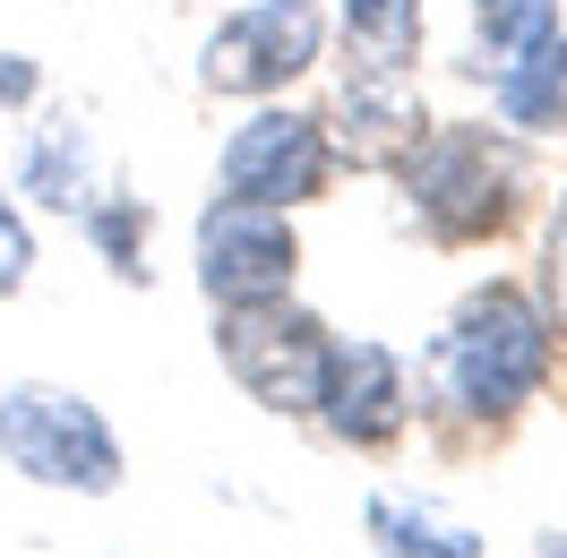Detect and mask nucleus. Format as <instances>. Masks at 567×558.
<instances>
[{"label": "nucleus", "mask_w": 567, "mask_h": 558, "mask_svg": "<svg viewBox=\"0 0 567 558\" xmlns=\"http://www.w3.org/2000/svg\"><path fill=\"white\" fill-rule=\"evenodd\" d=\"M0 464L27 473L35 489H70V498H112L121 473H130L121 430L104 421V404L61 386V379L0 386Z\"/></svg>", "instance_id": "7ed1b4c3"}, {"label": "nucleus", "mask_w": 567, "mask_h": 558, "mask_svg": "<svg viewBox=\"0 0 567 558\" xmlns=\"http://www.w3.org/2000/svg\"><path fill=\"white\" fill-rule=\"evenodd\" d=\"M327 352H336L327 318L301 310L292 292H276V301H241V310L215 318V361L233 370V386H241L258 413H284V421L319 413Z\"/></svg>", "instance_id": "20e7f679"}, {"label": "nucleus", "mask_w": 567, "mask_h": 558, "mask_svg": "<svg viewBox=\"0 0 567 558\" xmlns=\"http://www.w3.org/2000/svg\"><path fill=\"white\" fill-rule=\"evenodd\" d=\"M413 224L447 249L498 241L516 215H525V146L491 130V121H439L395 155Z\"/></svg>", "instance_id": "f03ea898"}, {"label": "nucleus", "mask_w": 567, "mask_h": 558, "mask_svg": "<svg viewBox=\"0 0 567 558\" xmlns=\"http://www.w3.org/2000/svg\"><path fill=\"white\" fill-rule=\"evenodd\" d=\"M336 35H344L353 78H413L430 18H422V0H344L336 9Z\"/></svg>", "instance_id": "f8f14e48"}, {"label": "nucleus", "mask_w": 567, "mask_h": 558, "mask_svg": "<svg viewBox=\"0 0 567 558\" xmlns=\"http://www.w3.org/2000/svg\"><path fill=\"white\" fill-rule=\"evenodd\" d=\"M18 189H27V198H43V207H61V215H78L86 198H95L86 130H78V121H43V130H27V164H18Z\"/></svg>", "instance_id": "ddd939ff"}, {"label": "nucleus", "mask_w": 567, "mask_h": 558, "mask_svg": "<svg viewBox=\"0 0 567 558\" xmlns=\"http://www.w3.org/2000/svg\"><path fill=\"white\" fill-rule=\"evenodd\" d=\"M336 173V146H327V121L319 112H284V104H258L224 138L215 155V198H241V207H310Z\"/></svg>", "instance_id": "423d86ee"}, {"label": "nucleus", "mask_w": 567, "mask_h": 558, "mask_svg": "<svg viewBox=\"0 0 567 558\" xmlns=\"http://www.w3.org/2000/svg\"><path fill=\"white\" fill-rule=\"evenodd\" d=\"M491 104H498V130H525V138L567 130V27H550L542 43H525L516 61H498Z\"/></svg>", "instance_id": "9b49d317"}, {"label": "nucleus", "mask_w": 567, "mask_h": 558, "mask_svg": "<svg viewBox=\"0 0 567 558\" xmlns=\"http://www.w3.org/2000/svg\"><path fill=\"white\" fill-rule=\"evenodd\" d=\"M533 558H567V533H542V541H533Z\"/></svg>", "instance_id": "6ab92c4d"}, {"label": "nucleus", "mask_w": 567, "mask_h": 558, "mask_svg": "<svg viewBox=\"0 0 567 558\" xmlns=\"http://www.w3.org/2000/svg\"><path fill=\"white\" fill-rule=\"evenodd\" d=\"M310 421H327V438H344V447H388L395 430L413 421V370H404V352L370 344V335L336 344Z\"/></svg>", "instance_id": "6e6552de"}, {"label": "nucleus", "mask_w": 567, "mask_h": 558, "mask_svg": "<svg viewBox=\"0 0 567 558\" xmlns=\"http://www.w3.org/2000/svg\"><path fill=\"white\" fill-rule=\"evenodd\" d=\"M464 9H473V70L482 78L559 27V0H464Z\"/></svg>", "instance_id": "4468645a"}, {"label": "nucleus", "mask_w": 567, "mask_h": 558, "mask_svg": "<svg viewBox=\"0 0 567 558\" xmlns=\"http://www.w3.org/2000/svg\"><path fill=\"white\" fill-rule=\"evenodd\" d=\"M361 533H370L379 558H491V541L456 507L422 498V489H370L361 498Z\"/></svg>", "instance_id": "9d476101"}, {"label": "nucleus", "mask_w": 567, "mask_h": 558, "mask_svg": "<svg viewBox=\"0 0 567 558\" xmlns=\"http://www.w3.org/2000/svg\"><path fill=\"white\" fill-rule=\"evenodd\" d=\"M533 301L567 335V189H559V207H550V224H542V283H533Z\"/></svg>", "instance_id": "f3484780"}, {"label": "nucleus", "mask_w": 567, "mask_h": 558, "mask_svg": "<svg viewBox=\"0 0 567 558\" xmlns=\"http://www.w3.org/2000/svg\"><path fill=\"white\" fill-rule=\"evenodd\" d=\"M422 130L430 121H422L413 78H344V95L327 112V146H344L353 164H395Z\"/></svg>", "instance_id": "1a4fd4ad"}, {"label": "nucleus", "mask_w": 567, "mask_h": 558, "mask_svg": "<svg viewBox=\"0 0 567 558\" xmlns=\"http://www.w3.org/2000/svg\"><path fill=\"white\" fill-rule=\"evenodd\" d=\"M78 224H86V241L104 249V267L121 283H138L146 276V249H138V232H146V207L130 198V189H95L86 207H78Z\"/></svg>", "instance_id": "2eb2a0df"}, {"label": "nucleus", "mask_w": 567, "mask_h": 558, "mask_svg": "<svg viewBox=\"0 0 567 558\" xmlns=\"http://www.w3.org/2000/svg\"><path fill=\"white\" fill-rule=\"evenodd\" d=\"M43 95V61L35 52H0V112H35Z\"/></svg>", "instance_id": "a211bd4d"}, {"label": "nucleus", "mask_w": 567, "mask_h": 558, "mask_svg": "<svg viewBox=\"0 0 567 558\" xmlns=\"http://www.w3.org/2000/svg\"><path fill=\"white\" fill-rule=\"evenodd\" d=\"M327 61V9L319 0H249L198 52V78L207 95H241V104H267L292 78H310Z\"/></svg>", "instance_id": "39448f33"}, {"label": "nucleus", "mask_w": 567, "mask_h": 558, "mask_svg": "<svg viewBox=\"0 0 567 558\" xmlns=\"http://www.w3.org/2000/svg\"><path fill=\"white\" fill-rule=\"evenodd\" d=\"M27 283H35V224H27V207H18L9 180H0V301L27 292Z\"/></svg>", "instance_id": "dca6fc26"}, {"label": "nucleus", "mask_w": 567, "mask_h": 558, "mask_svg": "<svg viewBox=\"0 0 567 558\" xmlns=\"http://www.w3.org/2000/svg\"><path fill=\"white\" fill-rule=\"evenodd\" d=\"M189 267L198 292L215 310H241V301H276L301 276V232L276 207H241V198H207L198 232H189Z\"/></svg>", "instance_id": "0eeeda50"}, {"label": "nucleus", "mask_w": 567, "mask_h": 558, "mask_svg": "<svg viewBox=\"0 0 567 558\" xmlns=\"http://www.w3.org/2000/svg\"><path fill=\"white\" fill-rule=\"evenodd\" d=\"M550 361H559V327L542 318V301L525 283L491 276L430 335V395L456 421H507L550 386Z\"/></svg>", "instance_id": "f257e3e1"}]
</instances>
